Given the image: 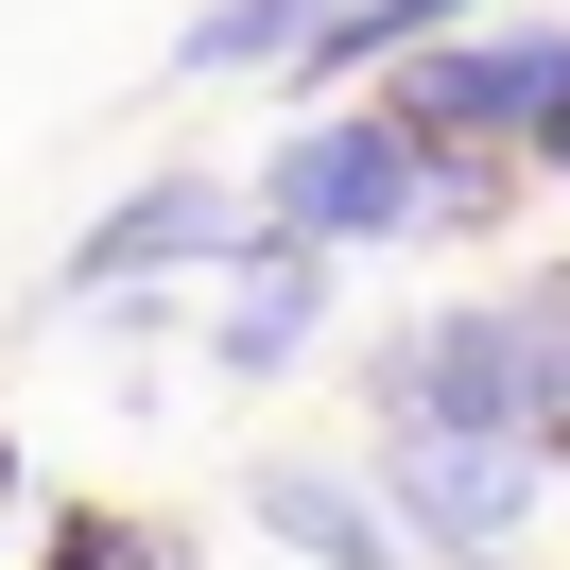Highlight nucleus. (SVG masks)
<instances>
[{"label":"nucleus","mask_w":570,"mask_h":570,"mask_svg":"<svg viewBox=\"0 0 570 570\" xmlns=\"http://www.w3.org/2000/svg\"><path fill=\"white\" fill-rule=\"evenodd\" d=\"M553 70H570V18H466V36H432L415 70H381V105L415 121V139H484V156H519L535 105H553Z\"/></svg>","instance_id":"nucleus-4"},{"label":"nucleus","mask_w":570,"mask_h":570,"mask_svg":"<svg viewBox=\"0 0 570 570\" xmlns=\"http://www.w3.org/2000/svg\"><path fill=\"white\" fill-rule=\"evenodd\" d=\"M519 156H535V174L570 190V70H553V105H535V139H519Z\"/></svg>","instance_id":"nucleus-11"},{"label":"nucleus","mask_w":570,"mask_h":570,"mask_svg":"<svg viewBox=\"0 0 570 570\" xmlns=\"http://www.w3.org/2000/svg\"><path fill=\"white\" fill-rule=\"evenodd\" d=\"M243 519L277 535V553H312V570H415L397 519H381V484H363V466H312V450H259L243 466Z\"/></svg>","instance_id":"nucleus-7"},{"label":"nucleus","mask_w":570,"mask_h":570,"mask_svg":"<svg viewBox=\"0 0 570 570\" xmlns=\"http://www.w3.org/2000/svg\"><path fill=\"white\" fill-rule=\"evenodd\" d=\"M18 570H190V535L156 519V501H52Z\"/></svg>","instance_id":"nucleus-9"},{"label":"nucleus","mask_w":570,"mask_h":570,"mask_svg":"<svg viewBox=\"0 0 570 570\" xmlns=\"http://www.w3.org/2000/svg\"><path fill=\"white\" fill-rule=\"evenodd\" d=\"M553 346H570V259H535L519 294H450V312H415L397 346H363V415L381 432H519L535 450Z\"/></svg>","instance_id":"nucleus-1"},{"label":"nucleus","mask_w":570,"mask_h":570,"mask_svg":"<svg viewBox=\"0 0 570 570\" xmlns=\"http://www.w3.org/2000/svg\"><path fill=\"white\" fill-rule=\"evenodd\" d=\"M259 243V190H225V174H139L105 225L70 243V312H105V294H174V277H208V259H243Z\"/></svg>","instance_id":"nucleus-5"},{"label":"nucleus","mask_w":570,"mask_h":570,"mask_svg":"<svg viewBox=\"0 0 570 570\" xmlns=\"http://www.w3.org/2000/svg\"><path fill=\"white\" fill-rule=\"evenodd\" d=\"M328 312H346V259H328V243H277V225H259V243L225 259L208 363H225V381H294V363L328 346Z\"/></svg>","instance_id":"nucleus-6"},{"label":"nucleus","mask_w":570,"mask_h":570,"mask_svg":"<svg viewBox=\"0 0 570 570\" xmlns=\"http://www.w3.org/2000/svg\"><path fill=\"white\" fill-rule=\"evenodd\" d=\"M535 466H570V346H553V397H535Z\"/></svg>","instance_id":"nucleus-12"},{"label":"nucleus","mask_w":570,"mask_h":570,"mask_svg":"<svg viewBox=\"0 0 570 570\" xmlns=\"http://www.w3.org/2000/svg\"><path fill=\"white\" fill-rule=\"evenodd\" d=\"M519 570H535V553H519Z\"/></svg>","instance_id":"nucleus-14"},{"label":"nucleus","mask_w":570,"mask_h":570,"mask_svg":"<svg viewBox=\"0 0 570 570\" xmlns=\"http://www.w3.org/2000/svg\"><path fill=\"white\" fill-rule=\"evenodd\" d=\"M259 225H277V243H328V259L415 243V225H432V139H415L397 105H328V121H294V139L259 156Z\"/></svg>","instance_id":"nucleus-2"},{"label":"nucleus","mask_w":570,"mask_h":570,"mask_svg":"<svg viewBox=\"0 0 570 570\" xmlns=\"http://www.w3.org/2000/svg\"><path fill=\"white\" fill-rule=\"evenodd\" d=\"M0 535H18V432H0Z\"/></svg>","instance_id":"nucleus-13"},{"label":"nucleus","mask_w":570,"mask_h":570,"mask_svg":"<svg viewBox=\"0 0 570 570\" xmlns=\"http://www.w3.org/2000/svg\"><path fill=\"white\" fill-rule=\"evenodd\" d=\"M328 18H346V0H208V18L174 36V70H190V87H225V70H294Z\"/></svg>","instance_id":"nucleus-8"},{"label":"nucleus","mask_w":570,"mask_h":570,"mask_svg":"<svg viewBox=\"0 0 570 570\" xmlns=\"http://www.w3.org/2000/svg\"><path fill=\"white\" fill-rule=\"evenodd\" d=\"M519 190H535V156H484V139H432V225H450V243H484V225H519Z\"/></svg>","instance_id":"nucleus-10"},{"label":"nucleus","mask_w":570,"mask_h":570,"mask_svg":"<svg viewBox=\"0 0 570 570\" xmlns=\"http://www.w3.org/2000/svg\"><path fill=\"white\" fill-rule=\"evenodd\" d=\"M363 484H381V519H397V553H415V570H519L553 466H535L519 432H381Z\"/></svg>","instance_id":"nucleus-3"}]
</instances>
